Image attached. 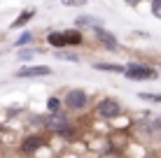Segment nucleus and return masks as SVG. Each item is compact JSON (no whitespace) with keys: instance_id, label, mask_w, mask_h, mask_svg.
<instances>
[{"instance_id":"21","label":"nucleus","mask_w":161,"mask_h":158,"mask_svg":"<svg viewBox=\"0 0 161 158\" xmlns=\"http://www.w3.org/2000/svg\"><path fill=\"white\" fill-rule=\"evenodd\" d=\"M159 140H161V130H159Z\"/></svg>"},{"instance_id":"14","label":"nucleus","mask_w":161,"mask_h":158,"mask_svg":"<svg viewBox=\"0 0 161 158\" xmlns=\"http://www.w3.org/2000/svg\"><path fill=\"white\" fill-rule=\"evenodd\" d=\"M54 56H56L58 61H70V63H77V61H80V54H75V51H63V49H56V51H54Z\"/></svg>"},{"instance_id":"10","label":"nucleus","mask_w":161,"mask_h":158,"mask_svg":"<svg viewBox=\"0 0 161 158\" xmlns=\"http://www.w3.org/2000/svg\"><path fill=\"white\" fill-rule=\"evenodd\" d=\"M33 19H35V9H24V12H21V14L12 21V26H9V28H12V30H19V28H24V26L28 23V21H33Z\"/></svg>"},{"instance_id":"11","label":"nucleus","mask_w":161,"mask_h":158,"mask_svg":"<svg viewBox=\"0 0 161 158\" xmlns=\"http://www.w3.org/2000/svg\"><path fill=\"white\" fill-rule=\"evenodd\" d=\"M75 26L77 28H96V26H103L101 19H96V16H89V14H82L75 19Z\"/></svg>"},{"instance_id":"3","label":"nucleus","mask_w":161,"mask_h":158,"mask_svg":"<svg viewBox=\"0 0 161 158\" xmlns=\"http://www.w3.org/2000/svg\"><path fill=\"white\" fill-rule=\"evenodd\" d=\"M124 74L133 81H145V79H157V70L149 68L147 63H129Z\"/></svg>"},{"instance_id":"5","label":"nucleus","mask_w":161,"mask_h":158,"mask_svg":"<svg viewBox=\"0 0 161 158\" xmlns=\"http://www.w3.org/2000/svg\"><path fill=\"white\" fill-rule=\"evenodd\" d=\"M91 30H93L96 42H98L103 49H108V51H119V40H117L110 30H105L103 26H96V28H91Z\"/></svg>"},{"instance_id":"1","label":"nucleus","mask_w":161,"mask_h":158,"mask_svg":"<svg viewBox=\"0 0 161 158\" xmlns=\"http://www.w3.org/2000/svg\"><path fill=\"white\" fill-rule=\"evenodd\" d=\"M44 126H47L52 133L63 135V137H70L73 135V126H70V119L65 112H49V116H44Z\"/></svg>"},{"instance_id":"18","label":"nucleus","mask_w":161,"mask_h":158,"mask_svg":"<svg viewBox=\"0 0 161 158\" xmlns=\"http://www.w3.org/2000/svg\"><path fill=\"white\" fill-rule=\"evenodd\" d=\"M61 3H63L65 7H84L89 0H61Z\"/></svg>"},{"instance_id":"9","label":"nucleus","mask_w":161,"mask_h":158,"mask_svg":"<svg viewBox=\"0 0 161 158\" xmlns=\"http://www.w3.org/2000/svg\"><path fill=\"white\" fill-rule=\"evenodd\" d=\"M47 44L52 47V49H65V37H63V30H52V33H47Z\"/></svg>"},{"instance_id":"19","label":"nucleus","mask_w":161,"mask_h":158,"mask_svg":"<svg viewBox=\"0 0 161 158\" xmlns=\"http://www.w3.org/2000/svg\"><path fill=\"white\" fill-rule=\"evenodd\" d=\"M149 9H152V14L161 19V0H152V5H149Z\"/></svg>"},{"instance_id":"17","label":"nucleus","mask_w":161,"mask_h":158,"mask_svg":"<svg viewBox=\"0 0 161 158\" xmlns=\"http://www.w3.org/2000/svg\"><path fill=\"white\" fill-rule=\"evenodd\" d=\"M138 98L140 100H149V102H161V93H145L142 91V93H138Z\"/></svg>"},{"instance_id":"8","label":"nucleus","mask_w":161,"mask_h":158,"mask_svg":"<svg viewBox=\"0 0 161 158\" xmlns=\"http://www.w3.org/2000/svg\"><path fill=\"white\" fill-rule=\"evenodd\" d=\"M63 37H65V47H82L84 44V35H82V30H63Z\"/></svg>"},{"instance_id":"15","label":"nucleus","mask_w":161,"mask_h":158,"mask_svg":"<svg viewBox=\"0 0 161 158\" xmlns=\"http://www.w3.org/2000/svg\"><path fill=\"white\" fill-rule=\"evenodd\" d=\"M31 42H33V30H26V33H21V35L14 40V47L16 49H19V47H28Z\"/></svg>"},{"instance_id":"22","label":"nucleus","mask_w":161,"mask_h":158,"mask_svg":"<svg viewBox=\"0 0 161 158\" xmlns=\"http://www.w3.org/2000/svg\"><path fill=\"white\" fill-rule=\"evenodd\" d=\"M159 68H161V63H159Z\"/></svg>"},{"instance_id":"13","label":"nucleus","mask_w":161,"mask_h":158,"mask_svg":"<svg viewBox=\"0 0 161 158\" xmlns=\"http://www.w3.org/2000/svg\"><path fill=\"white\" fill-rule=\"evenodd\" d=\"M44 49H33V47H19V51H16V58L19 61H31L35 54H42Z\"/></svg>"},{"instance_id":"2","label":"nucleus","mask_w":161,"mask_h":158,"mask_svg":"<svg viewBox=\"0 0 161 158\" xmlns=\"http://www.w3.org/2000/svg\"><path fill=\"white\" fill-rule=\"evenodd\" d=\"M63 105L68 107L70 112H82L89 107V93L82 89H68L63 95Z\"/></svg>"},{"instance_id":"20","label":"nucleus","mask_w":161,"mask_h":158,"mask_svg":"<svg viewBox=\"0 0 161 158\" xmlns=\"http://www.w3.org/2000/svg\"><path fill=\"white\" fill-rule=\"evenodd\" d=\"M124 3H126V5H131V7H138V5H140L142 0H124Z\"/></svg>"},{"instance_id":"6","label":"nucleus","mask_w":161,"mask_h":158,"mask_svg":"<svg viewBox=\"0 0 161 158\" xmlns=\"http://www.w3.org/2000/svg\"><path fill=\"white\" fill-rule=\"evenodd\" d=\"M52 74V68L49 65H26V68H19L14 72L16 79H33V77H49Z\"/></svg>"},{"instance_id":"12","label":"nucleus","mask_w":161,"mask_h":158,"mask_svg":"<svg viewBox=\"0 0 161 158\" xmlns=\"http://www.w3.org/2000/svg\"><path fill=\"white\" fill-rule=\"evenodd\" d=\"M93 68L101 70V72H117V74H124L126 65H119V63H96Z\"/></svg>"},{"instance_id":"7","label":"nucleus","mask_w":161,"mask_h":158,"mask_svg":"<svg viewBox=\"0 0 161 158\" xmlns=\"http://www.w3.org/2000/svg\"><path fill=\"white\" fill-rule=\"evenodd\" d=\"M44 144H47L44 137H40V135H28V137H24V142H21V151H24V154H35Z\"/></svg>"},{"instance_id":"4","label":"nucleus","mask_w":161,"mask_h":158,"mask_svg":"<svg viewBox=\"0 0 161 158\" xmlns=\"http://www.w3.org/2000/svg\"><path fill=\"white\" fill-rule=\"evenodd\" d=\"M121 112L124 110H121V105L114 100V98H101V100L96 102V114L101 119H108L110 121V119H117Z\"/></svg>"},{"instance_id":"16","label":"nucleus","mask_w":161,"mask_h":158,"mask_svg":"<svg viewBox=\"0 0 161 158\" xmlns=\"http://www.w3.org/2000/svg\"><path fill=\"white\" fill-rule=\"evenodd\" d=\"M61 105H63V100H61V98H56V95H49V98H47V110H49V112H58Z\"/></svg>"}]
</instances>
